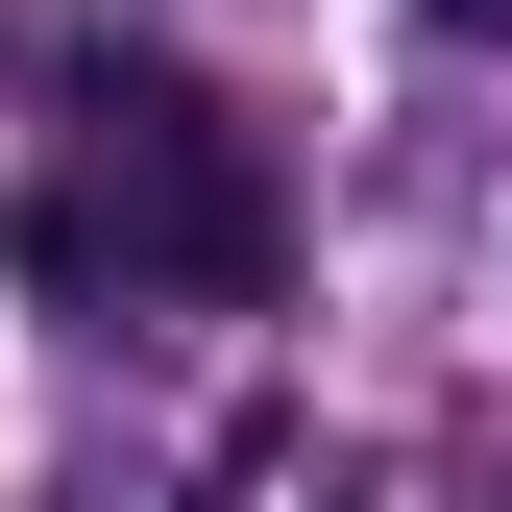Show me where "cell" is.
Here are the masks:
<instances>
[{"label":"cell","instance_id":"6da1fadb","mask_svg":"<svg viewBox=\"0 0 512 512\" xmlns=\"http://www.w3.org/2000/svg\"><path fill=\"white\" fill-rule=\"evenodd\" d=\"M98 220H122V269H171V293H269V171H244V122L196 98V74H147L122 49L98 74Z\"/></svg>","mask_w":512,"mask_h":512},{"label":"cell","instance_id":"7a4b0ae2","mask_svg":"<svg viewBox=\"0 0 512 512\" xmlns=\"http://www.w3.org/2000/svg\"><path fill=\"white\" fill-rule=\"evenodd\" d=\"M439 25H512V0H439Z\"/></svg>","mask_w":512,"mask_h":512}]
</instances>
